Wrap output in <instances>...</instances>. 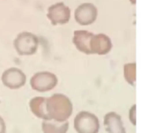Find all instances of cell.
Masks as SVG:
<instances>
[{
    "label": "cell",
    "instance_id": "6da1fadb",
    "mask_svg": "<svg viewBox=\"0 0 148 133\" xmlns=\"http://www.w3.org/2000/svg\"><path fill=\"white\" fill-rule=\"evenodd\" d=\"M72 106L69 100L62 94H55L47 99V113L49 120L63 122L71 114Z\"/></svg>",
    "mask_w": 148,
    "mask_h": 133
},
{
    "label": "cell",
    "instance_id": "7a4b0ae2",
    "mask_svg": "<svg viewBox=\"0 0 148 133\" xmlns=\"http://www.w3.org/2000/svg\"><path fill=\"white\" fill-rule=\"evenodd\" d=\"M14 46L21 55H29L36 53L38 46V38L36 35L23 31L17 35L14 41Z\"/></svg>",
    "mask_w": 148,
    "mask_h": 133
},
{
    "label": "cell",
    "instance_id": "3957f363",
    "mask_svg": "<svg viewBox=\"0 0 148 133\" xmlns=\"http://www.w3.org/2000/svg\"><path fill=\"white\" fill-rule=\"evenodd\" d=\"M75 128L78 133H97L99 130L98 119L89 113H80L75 119Z\"/></svg>",
    "mask_w": 148,
    "mask_h": 133
},
{
    "label": "cell",
    "instance_id": "277c9868",
    "mask_svg": "<svg viewBox=\"0 0 148 133\" xmlns=\"http://www.w3.org/2000/svg\"><path fill=\"white\" fill-rule=\"evenodd\" d=\"M56 83V76L49 72L36 73L30 80V85L32 88L38 92H46L51 90L54 88Z\"/></svg>",
    "mask_w": 148,
    "mask_h": 133
},
{
    "label": "cell",
    "instance_id": "5b68a950",
    "mask_svg": "<svg viewBox=\"0 0 148 133\" xmlns=\"http://www.w3.org/2000/svg\"><path fill=\"white\" fill-rule=\"evenodd\" d=\"M2 80L4 86L10 89H17L25 84L26 76L23 71L16 68H11L4 71L2 75Z\"/></svg>",
    "mask_w": 148,
    "mask_h": 133
},
{
    "label": "cell",
    "instance_id": "8992f818",
    "mask_svg": "<svg viewBox=\"0 0 148 133\" xmlns=\"http://www.w3.org/2000/svg\"><path fill=\"white\" fill-rule=\"evenodd\" d=\"M47 16L54 25L65 23L69 20L70 10L63 3H56L49 7Z\"/></svg>",
    "mask_w": 148,
    "mask_h": 133
},
{
    "label": "cell",
    "instance_id": "52a82bcc",
    "mask_svg": "<svg viewBox=\"0 0 148 133\" xmlns=\"http://www.w3.org/2000/svg\"><path fill=\"white\" fill-rule=\"evenodd\" d=\"M75 16L79 23L88 24L95 20L96 10L91 3H82L76 9Z\"/></svg>",
    "mask_w": 148,
    "mask_h": 133
},
{
    "label": "cell",
    "instance_id": "ba28073f",
    "mask_svg": "<svg viewBox=\"0 0 148 133\" xmlns=\"http://www.w3.org/2000/svg\"><path fill=\"white\" fill-rule=\"evenodd\" d=\"M105 125L106 130L108 133H125L124 127L120 116L114 113H108L105 117Z\"/></svg>",
    "mask_w": 148,
    "mask_h": 133
},
{
    "label": "cell",
    "instance_id": "9c48e42d",
    "mask_svg": "<svg viewBox=\"0 0 148 133\" xmlns=\"http://www.w3.org/2000/svg\"><path fill=\"white\" fill-rule=\"evenodd\" d=\"M29 106L32 113L36 117L49 120V116L47 113V99L40 97L34 98L30 100Z\"/></svg>",
    "mask_w": 148,
    "mask_h": 133
},
{
    "label": "cell",
    "instance_id": "30bf717a",
    "mask_svg": "<svg viewBox=\"0 0 148 133\" xmlns=\"http://www.w3.org/2000/svg\"><path fill=\"white\" fill-rule=\"evenodd\" d=\"M93 35L88 31L84 30H77L75 31L74 36V43L76 45L77 48L81 51L89 54V40Z\"/></svg>",
    "mask_w": 148,
    "mask_h": 133
},
{
    "label": "cell",
    "instance_id": "8fae6325",
    "mask_svg": "<svg viewBox=\"0 0 148 133\" xmlns=\"http://www.w3.org/2000/svg\"><path fill=\"white\" fill-rule=\"evenodd\" d=\"M69 125L67 122L62 123L59 121L50 122L45 121L42 123V131L44 133H66Z\"/></svg>",
    "mask_w": 148,
    "mask_h": 133
},
{
    "label": "cell",
    "instance_id": "7c38bea8",
    "mask_svg": "<svg viewBox=\"0 0 148 133\" xmlns=\"http://www.w3.org/2000/svg\"><path fill=\"white\" fill-rule=\"evenodd\" d=\"M0 133H5V125L1 118H0Z\"/></svg>",
    "mask_w": 148,
    "mask_h": 133
}]
</instances>
